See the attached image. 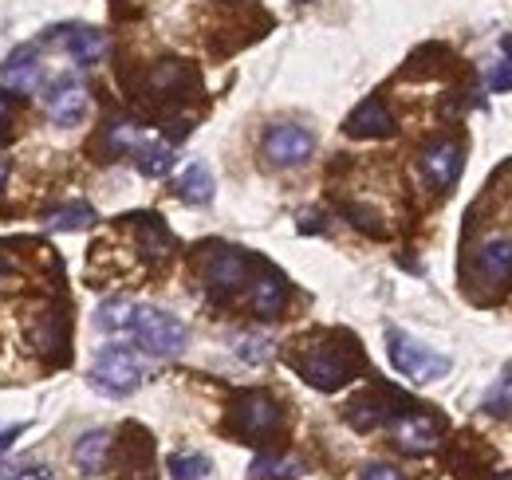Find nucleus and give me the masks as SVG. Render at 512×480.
Masks as SVG:
<instances>
[{
	"mask_svg": "<svg viewBox=\"0 0 512 480\" xmlns=\"http://www.w3.org/2000/svg\"><path fill=\"white\" fill-rule=\"evenodd\" d=\"M288 362L300 370V378L316 390H339L363 370V351L347 331H320L308 339H296Z\"/></svg>",
	"mask_w": 512,
	"mask_h": 480,
	"instance_id": "obj_1",
	"label": "nucleus"
},
{
	"mask_svg": "<svg viewBox=\"0 0 512 480\" xmlns=\"http://www.w3.org/2000/svg\"><path fill=\"white\" fill-rule=\"evenodd\" d=\"M130 335H134V343H138L146 355H154V359H174V355H182L186 343H190L186 323L174 319V315L162 311V307H134Z\"/></svg>",
	"mask_w": 512,
	"mask_h": 480,
	"instance_id": "obj_2",
	"label": "nucleus"
},
{
	"mask_svg": "<svg viewBox=\"0 0 512 480\" xmlns=\"http://www.w3.org/2000/svg\"><path fill=\"white\" fill-rule=\"evenodd\" d=\"M146 382V362L130 347H103L91 362V386L111 398H127Z\"/></svg>",
	"mask_w": 512,
	"mask_h": 480,
	"instance_id": "obj_3",
	"label": "nucleus"
},
{
	"mask_svg": "<svg viewBox=\"0 0 512 480\" xmlns=\"http://www.w3.org/2000/svg\"><path fill=\"white\" fill-rule=\"evenodd\" d=\"M280 402L264 390H245L237 402H233V414H229V433L241 437V441H264L280 429Z\"/></svg>",
	"mask_w": 512,
	"mask_h": 480,
	"instance_id": "obj_4",
	"label": "nucleus"
},
{
	"mask_svg": "<svg viewBox=\"0 0 512 480\" xmlns=\"http://www.w3.org/2000/svg\"><path fill=\"white\" fill-rule=\"evenodd\" d=\"M386 343H390V362L398 374L414 378V382H438L442 374H449L446 355H434L430 347H422L418 339L402 335V331H386Z\"/></svg>",
	"mask_w": 512,
	"mask_h": 480,
	"instance_id": "obj_5",
	"label": "nucleus"
},
{
	"mask_svg": "<svg viewBox=\"0 0 512 480\" xmlns=\"http://www.w3.org/2000/svg\"><path fill=\"white\" fill-rule=\"evenodd\" d=\"M316 150V134L308 126H296V122H280L264 134V158L280 170H292V166H304Z\"/></svg>",
	"mask_w": 512,
	"mask_h": 480,
	"instance_id": "obj_6",
	"label": "nucleus"
},
{
	"mask_svg": "<svg viewBox=\"0 0 512 480\" xmlns=\"http://www.w3.org/2000/svg\"><path fill=\"white\" fill-rule=\"evenodd\" d=\"M249 272H253V260L241 248H221V252H213V260L205 268V288L213 300L225 303L249 284Z\"/></svg>",
	"mask_w": 512,
	"mask_h": 480,
	"instance_id": "obj_7",
	"label": "nucleus"
},
{
	"mask_svg": "<svg viewBox=\"0 0 512 480\" xmlns=\"http://www.w3.org/2000/svg\"><path fill=\"white\" fill-rule=\"evenodd\" d=\"M394 425V437H398V445L406 449V453H426V449H434L438 445V437H442V418H434V414H410V410H402L398 418L390 421Z\"/></svg>",
	"mask_w": 512,
	"mask_h": 480,
	"instance_id": "obj_8",
	"label": "nucleus"
},
{
	"mask_svg": "<svg viewBox=\"0 0 512 480\" xmlns=\"http://www.w3.org/2000/svg\"><path fill=\"white\" fill-rule=\"evenodd\" d=\"M48 119L60 122V126H79V119L87 115V87L79 83V79H56V87L48 91Z\"/></svg>",
	"mask_w": 512,
	"mask_h": 480,
	"instance_id": "obj_9",
	"label": "nucleus"
},
{
	"mask_svg": "<svg viewBox=\"0 0 512 480\" xmlns=\"http://www.w3.org/2000/svg\"><path fill=\"white\" fill-rule=\"evenodd\" d=\"M461 146L457 142H434V146H426L422 150V174L426 181L434 185V189H453L457 178H461Z\"/></svg>",
	"mask_w": 512,
	"mask_h": 480,
	"instance_id": "obj_10",
	"label": "nucleus"
},
{
	"mask_svg": "<svg viewBox=\"0 0 512 480\" xmlns=\"http://www.w3.org/2000/svg\"><path fill=\"white\" fill-rule=\"evenodd\" d=\"M477 276L493 288H509L512 284V237H493L477 248V260H473Z\"/></svg>",
	"mask_w": 512,
	"mask_h": 480,
	"instance_id": "obj_11",
	"label": "nucleus"
},
{
	"mask_svg": "<svg viewBox=\"0 0 512 480\" xmlns=\"http://www.w3.org/2000/svg\"><path fill=\"white\" fill-rule=\"evenodd\" d=\"M249 284H253V288H249V303H253L256 315H260V319H276V315L284 311V303H288V284H284V276L272 272V268H264Z\"/></svg>",
	"mask_w": 512,
	"mask_h": 480,
	"instance_id": "obj_12",
	"label": "nucleus"
},
{
	"mask_svg": "<svg viewBox=\"0 0 512 480\" xmlns=\"http://www.w3.org/2000/svg\"><path fill=\"white\" fill-rule=\"evenodd\" d=\"M347 134L351 138H390L394 134V119H390L383 99H363L351 111V119H347Z\"/></svg>",
	"mask_w": 512,
	"mask_h": 480,
	"instance_id": "obj_13",
	"label": "nucleus"
},
{
	"mask_svg": "<svg viewBox=\"0 0 512 480\" xmlns=\"http://www.w3.org/2000/svg\"><path fill=\"white\" fill-rule=\"evenodd\" d=\"M40 71H44L40 52L28 44V48H16V52L8 56V63H4V83L16 87V91H32V87L40 83Z\"/></svg>",
	"mask_w": 512,
	"mask_h": 480,
	"instance_id": "obj_14",
	"label": "nucleus"
},
{
	"mask_svg": "<svg viewBox=\"0 0 512 480\" xmlns=\"http://www.w3.org/2000/svg\"><path fill=\"white\" fill-rule=\"evenodd\" d=\"M107 453H111V433L107 429H91L87 437H79L75 441V465H79V473L99 477L103 465H107Z\"/></svg>",
	"mask_w": 512,
	"mask_h": 480,
	"instance_id": "obj_15",
	"label": "nucleus"
},
{
	"mask_svg": "<svg viewBox=\"0 0 512 480\" xmlns=\"http://www.w3.org/2000/svg\"><path fill=\"white\" fill-rule=\"evenodd\" d=\"M67 52H71V60L75 63L91 67V63L103 60V52H107V36H103L99 28H67Z\"/></svg>",
	"mask_w": 512,
	"mask_h": 480,
	"instance_id": "obj_16",
	"label": "nucleus"
},
{
	"mask_svg": "<svg viewBox=\"0 0 512 480\" xmlns=\"http://www.w3.org/2000/svg\"><path fill=\"white\" fill-rule=\"evenodd\" d=\"M134 154H138V158H134V166H138V174H142V178H166V174L174 170V146H166V142L138 146Z\"/></svg>",
	"mask_w": 512,
	"mask_h": 480,
	"instance_id": "obj_17",
	"label": "nucleus"
},
{
	"mask_svg": "<svg viewBox=\"0 0 512 480\" xmlns=\"http://www.w3.org/2000/svg\"><path fill=\"white\" fill-rule=\"evenodd\" d=\"M134 307H138V303H130V300L103 303V307H99V315H95V327H99V331H107V335H130Z\"/></svg>",
	"mask_w": 512,
	"mask_h": 480,
	"instance_id": "obj_18",
	"label": "nucleus"
},
{
	"mask_svg": "<svg viewBox=\"0 0 512 480\" xmlns=\"http://www.w3.org/2000/svg\"><path fill=\"white\" fill-rule=\"evenodd\" d=\"M178 197L190 201V205H205L213 197V174L201 162H193L190 170L182 174V181H178Z\"/></svg>",
	"mask_w": 512,
	"mask_h": 480,
	"instance_id": "obj_19",
	"label": "nucleus"
},
{
	"mask_svg": "<svg viewBox=\"0 0 512 480\" xmlns=\"http://www.w3.org/2000/svg\"><path fill=\"white\" fill-rule=\"evenodd\" d=\"M249 473L256 480H296L304 473V465L296 457H256Z\"/></svg>",
	"mask_w": 512,
	"mask_h": 480,
	"instance_id": "obj_20",
	"label": "nucleus"
},
{
	"mask_svg": "<svg viewBox=\"0 0 512 480\" xmlns=\"http://www.w3.org/2000/svg\"><path fill=\"white\" fill-rule=\"evenodd\" d=\"M64 343H67V319L60 311H44V315H40V331H36V347L60 351Z\"/></svg>",
	"mask_w": 512,
	"mask_h": 480,
	"instance_id": "obj_21",
	"label": "nucleus"
},
{
	"mask_svg": "<svg viewBox=\"0 0 512 480\" xmlns=\"http://www.w3.org/2000/svg\"><path fill=\"white\" fill-rule=\"evenodd\" d=\"M213 473V461L205 453H178L170 457V477L174 480H205Z\"/></svg>",
	"mask_w": 512,
	"mask_h": 480,
	"instance_id": "obj_22",
	"label": "nucleus"
},
{
	"mask_svg": "<svg viewBox=\"0 0 512 480\" xmlns=\"http://www.w3.org/2000/svg\"><path fill=\"white\" fill-rule=\"evenodd\" d=\"M95 221V209L91 205H64V209H52L48 213V225L60 229V233H71V229H83Z\"/></svg>",
	"mask_w": 512,
	"mask_h": 480,
	"instance_id": "obj_23",
	"label": "nucleus"
},
{
	"mask_svg": "<svg viewBox=\"0 0 512 480\" xmlns=\"http://www.w3.org/2000/svg\"><path fill=\"white\" fill-rule=\"evenodd\" d=\"M481 410H485V414H493V418H505V414H512V366L501 374V382H493V390L485 394Z\"/></svg>",
	"mask_w": 512,
	"mask_h": 480,
	"instance_id": "obj_24",
	"label": "nucleus"
},
{
	"mask_svg": "<svg viewBox=\"0 0 512 480\" xmlns=\"http://www.w3.org/2000/svg\"><path fill=\"white\" fill-rule=\"evenodd\" d=\"M103 142L111 146V154H123V150H138V126H134L130 119L107 122V130H103Z\"/></svg>",
	"mask_w": 512,
	"mask_h": 480,
	"instance_id": "obj_25",
	"label": "nucleus"
},
{
	"mask_svg": "<svg viewBox=\"0 0 512 480\" xmlns=\"http://www.w3.org/2000/svg\"><path fill=\"white\" fill-rule=\"evenodd\" d=\"M237 355L245 362H253V366H260V362L272 359V343L264 335H245V339H237Z\"/></svg>",
	"mask_w": 512,
	"mask_h": 480,
	"instance_id": "obj_26",
	"label": "nucleus"
},
{
	"mask_svg": "<svg viewBox=\"0 0 512 480\" xmlns=\"http://www.w3.org/2000/svg\"><path fill=\"white\" fill-rule=\"evenodd\" d=\"M489 87H493V91H512V56L497 63V71L489 75Z\"/></svg>",
	"mask_w": 512,
	"mask_h": 480,
	"instance_id": "obj_27",
	"label": "nucleus"
},
{
	"mask_svg": "<svg viewBox=\"0 0 512 480\" xmlns=\"http://www.w3.org/2000/svg\"><path fill=\"white\" fill-rule=\"evenodd\" d=\"M12 115H16V99L0 91V142L8 138V126H12Z\"/></svg>",
	"mask_w": 512,
	"mask_h": 480,
	"instance_id": "obj_28",
	"label": "nucleus"
},
{
	"mask_svg": "<svg viewBox=\"0 0 512 480\" xmlns=\"http://www.w3.org/2000/svg\"><path fill=\"white\" fill-rule=\"evenodd\" d=\"M363 480H402V473H398L394 465H371V469L363 473Z\"/></svg>",
	"mask_w": 512,
	"mask_h": 480,
	"instance_id": "obj_29",
	"label": "nucleus"
},
{
	"mask_svg": "<svg viewBox=\"0 0 512 480\" xmlns=\"http://www.w3.org/2000/svg\"><path fill=\"white\" fill-rule=\"evenodd\" d=\"M20 433H24V425H8V429H0V453H4Z\"/></svg>",
	"mask_w": 512,
	"mask_h": 480,
	"instance_id": "obj_30",
	"label": "nucleus"
},
{
	"mask_svg": "<svg viewBox=\"0 0 512 480\" xmlns=\"http://www.w3.org/2000/svg\"><path fill=\"white\" fill-rule=\"evenodd\" d=\"M12 480H52V469H20Z\"/></svg>",
	"mask_w": 512,
	"mask_h": 480,
	"instance_id": "obj_31",
	"label": "nucleus"
},
{
	"mask_svg": "<svg viewBox=\"0 0 512 480\" xmlns=\"http://www.w3.org/2000/svg\"><path fill=\"white\" fill-rule=\"evenodd\" d=\"M501 52H505V56H512V36H509V40H501Z\"/></svg>",
	"mask_w": 512,
	"mask_h": 480,
	"instance_id": "obj_32",
	"label": "nucleus"
},
{
	"mask_svg": "<svg viewBox=\"0 0 512 480\" xmlns=\"http://www.w3.org/2000/svg\"><path fill=\"white\" fill-rule=\"evenodd\" d=\"M4 178H8V162H0V189H4Z\"/></svg>",
	"mask_w": 512,
	"mask_h": 480,
	"instance_id": "obj_33",
	"label": "nucleus"
},
{
	"mask_svg": "<svg viewBox=\"0 0 512 480\" xmlns=\"http://www.w3.org/2000/svg\"><path fill=\"white\" fill-rule=\"evenodd\" d=\"M493 480H512V477H509V473H497V477H493Z\"/></svg>",
	"mask_w": 512,
	"mask_h": 480,
	"instance_id": "obj_34",
	"label": "nucleus"
}]
</instances>
